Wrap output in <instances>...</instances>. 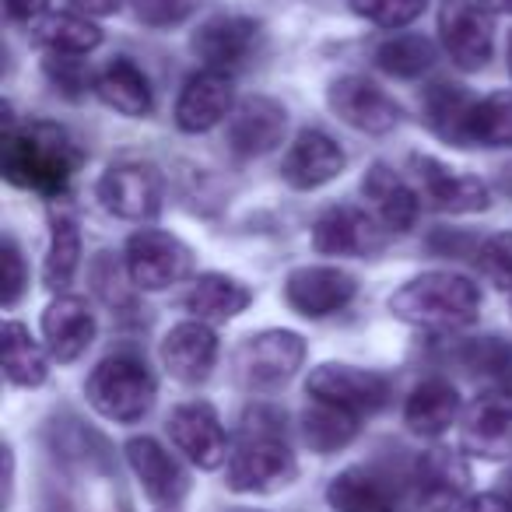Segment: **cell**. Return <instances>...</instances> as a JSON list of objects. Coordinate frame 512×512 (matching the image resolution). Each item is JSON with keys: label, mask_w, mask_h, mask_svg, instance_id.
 Segmentation results:
<instances>
[{"label": "cell", "mask_w": 512, "mask_h": 512, "mask_svg": "<svg viewBox=\"0 0 512 512\" xmlns=\"http://www.w3.org/2000/svg\"><path fill=\"white\" fill-rule=\"evenodd\" d=\"M4 179L36 193H60L81 165V148L57 123L18 127L11 106H4Z\"/></svg>", "instance_id": "obj_1"}, {"label": "cell", "mask_w": 512, "mask_h": 512, "mask_svg": "<svg viewBox=\"0 0 512 512\" xmlns=\"http://www.w3.org/2000/svg\"><path fill=\"white\" fill-rule=\"evenodd\" d=\"M299 463L288 449L285 432L278 428V414L256 407L246 414L239 446L228 453L225 484L239 495H267L295 481Z\"/></svg>", "instance_id": "obj_2"}, {"label": "cell", "mask_w": 512, "mask_h": 512, "mask_svg": "<svg viewBox=\"0 0 512 512\" xmlns=\"http://www.w3.org/2000/svg\"><path fill=\"white\" fill-rule=\"evenodd\" d=\"M390 313L421 330H463L481 313V292L453 271H425L390 295Z\"/></svg>", "instance_id": "obj_3"}, {"label": "cell", "mask_w": 512, "mask_h": 512, "mask_svg": "<svg viewBox=\"0 0 512 512\" xmlns=\"http://www.w3.org/2000/svg\"><path fill=\"white\" fill-rule=\"evenodd\" d=\"M85 397L106 421L134 425L148 418V411L155 407V379L144 369V362L130 355H113L95 365L85 383Z\"/></svg>", "instance_id": "obj_4"}, {"label": "cell", "mask_w": 512, "mask_h": 512, "mask_svg": "<svg viewBox=\"0 0 512 512\" xmlns=\"http://www.w3.org/2000/svg\"><path fill=\"white\" fill-rule=\"evenodd\" d=\"M127 278L141 292H165L193 271V253L183 239L158 228H141L127 239Z\"/></svg>", "instance_id": "obj_5"}, {"label": "cell", "mask_w": 512, "mask_h": 512, "mask_svg": "<svg viewBox=\"0 0 512 512\" xmlns=\"http://www.w3.org/2000/svg\"><path fill=\"white\" fill-rule=\"evenodd\" d=\"M306 362V341L295 330H264L246 337L235 351V372L249 390H274Z\"/></svg>", "instance_id": "obj_6"}, {"label": "cell", "mask_w": 512, "mask_h": 512, "mask_svg": "<svg viewBox=\"0 0 512 512\" xmlns=\"http://www.w3.org/2000/svg\"><path fill=\"white\" fill-rule=\"evenodd\" d=\"M102 207L123 221H151L162 211L165 183L162 172L148 162H120L102 172L95 183Z\"/></svg>", "instance_id": "obj_7"}, {"label": "cell", "mask_w": 512, "mask_h": 512, "mask_svg": "<svg viewBox=\"0 0 512 512\" xmlns=\"http://www.w3.org/2000/svg\"><path fill=\"white\" fill-rule=\"evenodd\" d=\"M264 50V25L246 15H218L204 22L193 36V53L211 71L235 74L249 67Z\"/></svg>", "instance_id": "obj_8"}, {"label": "cell", "mask_w": 512, "mask_h": 512, "mask_svg": "<svg viewBox=\"0 0 512 512\" xmlns=\"http://www.w3.org/2000/svg\"><path fill=\"white\" fill-rule=\"evenodd\" d=\"M442 50L460 71H481L495 53V29L477 0H446L439 11Z\"/></svg>", "instance_id": "obj_9"}, {"label": "cell", "mask_w": 512, "mask_h": 512, "mask_svg": "<svg viewBox=\"0 0 512 512\" xmlns=\"http://www.w3.org/2000/svg\"><path fill=\"white\" fill-rule=\"evenodd\" d=\"M467 491V463L453 449H428L414 463L407 481V512H449L463 502Z\"/></svg>", "instance_id": "obj_10"}, {"label": "cell", "mask_w": 512, "mask_h": 512, "mask_svg": "<svg viewBox=\"0 0 512 512\" xmlns=\"http://www.w3.org/2000/svg\"><path fill=\"white\" fill-rule=\"evenodd\" d=\"M306 393L316 400H330L337 407H348L355 414H376L390 404V379L372 369L327 362L309 372Z\"/></svg>", "instance_id": "obj_11"}, {"label": "cell", "mask_w": 512, "mask_h": 512, "mask_svg": "<svg viewBox=\"0 0 512 512\" xmlns=\"http://www.w3.org/2000/svg\"><path fill=\"white\" fill-rule=\"evenodd\" d=\"M460 446L481 460L512 453V390H484L460 414Z\"/></svg>", "instance_id": "obj_12"}, {"label": "cell", "mask_w": 512, "mask_h": 512, "mask_svg": "<svg viewBox=\"0 0 512 512\" xmlns=\"http://www.w3.org/2000/svg\"><path fill=\"white\" fill-rule=\"evenodd\" d=\"M327 102L341 123H348L358 134H390L400 123V106L362 74H344L327 88Z\"/></svg>", "instance_id": "obj_13"}, {"label": "cell", "mask_w": 512, "mask_h": 512, "mask_svg": "<svg viewBox=\"0 0 512 512\" xmlns=\"http://www.w3.org/2000/svg\"><path fill=\"white\" fill-rule=\"evenodd\" d=\"M414 179H418V197L428 207L442 214H477L491 204L488 186L477 176H463V172L442 165L439 158L414 155Z\"/></svg>", "instance_id": "obj_14"}, {"label": "cell", "mask_w": 512, "mask_h": 512, "mask_svg": "<svg viewBox=\"0 0 512 512\" xmlns=\"http://www.w3.org/2000/svg\"><path fill=\"white\" fill-rule=\"evenodd\" d=\"M169 439L200 470H218L221 463H228L225 428H221V418L214 414V407L204 404V400L179 404L169 414Z\"/></svg>", "instance_id": "obj_15"}, {"label": "cell", "mask_w": 512, "mask_h": 512, "mask_svg": "<svg viewBox=\"0 0 512 512\" xmlns=\"http://www.w3.org/2000/svg\"><path fill=\"white\" fill-rule=\"evenodd\" d=\"M386 242V228L362 207L337 204L313 225V249L323 256H372Z\"/></svg>", "instance_id": "obj_16"}, {"label": "cell", "mask_w": 512, "mask_h": 512, "mask_svg": "<svg viewBox=\"0 0 512 512\" xmlns=\"http://www.w3.org/2000/svg\"><path fill=\"white\" fill-rule=\"evenodd\" d=\"M358 285L341 267H295L285 278V302L306 320L334 316L355 299Z\"/></svg>", "instance_id": "obj_17"}, {"label": "cell", "mask_w": 512, "mask_h": 512, "mask_svg": "<svg viewBox=\"0 0 512 512\" xmlns=\"http://www.w3.org/2000/svg\"><path fill=\"white\" fill-rule=\"evenodd\" d=\"M232 102H235L232 74L204 67L193 78H186L172 116H176V127L183 134H207V130H214L218 123H225L232 116Z\"/></svg>", "instance_id": "obj_18"}, {"label": "cell", "mask_w": 512, "mask_h": 512, "mask_svg": "<svg viewBox=\"0 0 512 512\" xmlns=\"http://www.w3.org/2000/svg\"><path fill=\"white\" fill-rule=\"evenodd\" d=\"M123 453H127L130 470H134V477L141 481L144 495L151 502L162 505V509H176L183 502L186 491H190V477L176 463V456L165 453L162 442L148 439V435H137V439H130L123 446Z\"/></svg>", "instance_id": "obj_19"}, {"label": "cell", "mask_w": 512, "mask_h": 512, "mask_svg": "<svg viewBox=\"0 0 512 512\" xmlns=\"http://www.w3.org/2000/svg\"><path fill=\"white\" fill-rule=\"evenodd\" d=\"M285 130H288V113L278 99H267V95H253L246 99L225 123V137H228V148L235 155H267L274 151L281 141H285Z\"/></svg>", "instance_id": "obj_20"}, {"label": "cell", "mask_w": 512, "mask_h": 512, "mask_svg": "<svg viewBox=\"0 0 512 512\" xmlns=\"http://www.w3.org/2000/svg\"><path fill=\"white\" fill-rule=\"evenodd\" d=\"M344 165L348 158L334 137H327L323 130H302L281 158V179L292 190H320L341 176Z\"/></svg>", "instance_id": "obj_21"}, {"label": "cell", "mask_w": 512, "mask_h": 512, "mask_svg": "<svg viewBox=\"0 0 512 512\" xmlns=\"http://www.w3.org/2000/svg\"><path fill=\"white\" fill-rule=\"evenodd\" d=\"M162 362L172 379L186 386H197L211 376L218 362V337L204 320H183L165 334Z\"/></svg>", "instance_id": "obj_22"}, {"label": "cell", "mask_w": 512, "mask_h": 512, "mask_svg": "<svg viewBox=\"0 0 512 512\" xmlns=\"http://www.w3.org/2000/svg\"><path fill=\"white\" fill-rule=\"evenodd\" d=\"M43 341L60 365L78 362L95 341V316L88 302L78 295H57L43 313Z\"/></svg>", "instance_id": "obj_23"}, {"label": "cell", "mask_w": 512, "mask_h": 512, "mask_svg": "<svg viewBox=\"0 0 512 512\" xmlns=\"http://www.w3.org/2000/svg\"><path fill=\"white\" fill-rule=\"evenodd\" d=\"M362 197L369 200V214L386 232H411L418 221L421 197L397 169L376 162L362 179Z\"/></svg>", "instance_id": "obj_24"}, {"label": "cell", "mask_w": 512, "mask_h": 512, "mask_svg": "<svg viewBox=\"0 0 512 512\" xmlns=\"http://www.w3.org/2000/svg\"><path fill=\"white\" fill-rule=\"evenodd\" d=\"M460 393L449 379L432 376L425 383H418L411 390L404 404V425L411 428L414 435H425V439H439L460 418Z\"/></svg>", "instance_id": "obj_25"}, {"label": "cell", "mask_w": 512, "mask_h": 512, "mask_svg": "<svg viewBox=\"0 0 512 512\" xmlns=\"http://www.w3.org/2000/svg\"><path fill=\"white\" fill-rule=\"evenodd\" d=\"M95 92L106 102L109 109H116L120 116H130V120H141V116H151L155 109V92H151V81L134 60L116 57L95 74Z\"/></svg>", "instance_id": "obj_26"}, {"label": "cell", "mask_w": 512, "mask_h": 512, "mask_svg": "<svg viewBox=\"0 0 512 512\" xmlns=\"http://www.w3.org/2000/svg\"><path fill=\"white\" fill-rule=\"evenodd\" d=\"M249 302H253V292H249L242 281L211 271V274H200V278H193L183 306H186V313H190L193 320L225 323V320H235L239 313H246Z\"/></svg>", "instance_id": "obj_27"}, {"label": "cell", "mask_w": 512, "mask_h": 512, "mask_svg": "<svg viewBox=\"0 0 512 512\" xmlns=\"http://www.w3.org/2000/svg\"><path fill=\"white\" fill-rule=\"evenodd\" d=\"M327 502L334 512H393L397 495L386 484V477L372 474L365 467H348L330 481Z\"/></svg>", "instance_id": "obj_28"}, {"label": "cell", "mask_w": 512, "mask_h": 512, "mask_svg": "<svg viewBox=\"0 0 512 512\" xmlns=\"http://www.w3.org/2000/svg\"><path fill=\"white\" fill-rule=\"evenodd\" d=\"M477 99L463 85H432L425 92V120L453 148H470V116Z\"/></svg>", "instance_id": "obj_29"}, {"label": "cell", "mask_w": 512, "mask_h": 512, "mask_svg": "<svg viewBox=\"0 0 512 512\" xmlns=\"http://www.w3.org/2000/svg\"><path fill=\"white\" fill-rule=\"evenodd\" d=\"M358 421H362V414L348 411V407L309 397L306 411H302V439L320 456L337 453L358 435Z\"/></svg>", "instance_id": "obj_30"}, {"label": "cell", "mask_w": 512, "mask_h": 512, "mask_svg": "<svg viewBox=\"0 0 512 512\" xmlns=\"http://www.w3.org/2000/svg\"><path fill=\"white\" fill-rule=\"evenodd\" d=\"M32 36L39 46H46V53H67V57H85L102 46V29L78 11H57V15L50 11L32 25Z\"/></svg>", "instance_id": "obj_31"}, {"label": "cell", "mask_w": 512, "mask_h": 512, "mask_svg": "<svg viewBox=\"0 0 512 512\" xmlns=\"http://www.w3.org/2000/svg\"><path fill=\"white\" fill-rule=\"evenodd\" d=\"M4 376H8V383L25 386V390L43 386L46 376H50L43 344L18 320L4 323Z\"/></svg>", "instance_id": "obj_32"}, {"label": "cell", "mask_w": 512, "mask_h": 512, "mask_svg": "<svg viewBox=\"0 0 512 512\" xmlns=\"http://www.w3.org/2000/svg\"><path fill=\"white\" fill-rule=\"evenodd\" d=\"M78 264H81L78 221L71 214H57L50 232V249H46V264H43V285L50 292H64L74 274H78Z\"/></svg>", "instance_id": "obj_33"}, {"label": "cell", "mask_w": 512, "mask_h": 512, "mask_svg": "<svg viewBox=\"0 0 512 512\" xmlns=\"http://www.w3.org/2000/svg\"><path fill=\"white\" fill-rule=\"evenodd\" d=\"M376 64L393 78H421L435 64V46L432 39L418 36V32H400V36H390L376 46Z\"/></svg>", "instance_id": "obj_34"}, {"label": "cell", "mask_w": 512, "mask_h": 512, "mask_svg": "<svg viewBox=\"0 0 512 512\" xmlns=\"http://www.w3.org/2000/svg\"><path fill=\"white\" fill-rule=\"evenodd\" d=\"M470 148H512V92L477 99L470 116Z\"/></svg>", "instance_id": "obj_35"}, {"label": "cell", "mask_w": 512, "mask_h": 512, "mask_svg": "<svg viewBox=\"0 0 512 512\" xmlns=\"http://www.w3.org/2000/svg\"><path fill=\"white\" fill-rule=\"evenodd\" d=\"M351 11L365 22L379 25V29H407L411 22H418L425 15L428 0H348Z\"/></svg>", "instance_id": "obj_36"}, {"label": "cell", "mask_w": 512, "mask_h": 512, "mask_svg": "<svg viewBox=\"0 0 512 512\" xmlns=\"http://www.w3.org/2000/svg\"><path fill=\"white\" fill-rule=\"evenodd\" d=\"M467 365L481 372L488 390H512V351L495 337H484L467 351Z\"/></svg>", "instance_id": "obj_37"}, {"label": "cell", "mask_w": 512, "mask_h": 512, "mask_svg": "<svg viewBox=\"0 0 512 512\" xmlns=\"http://www.w3.org/2000/svg\"><path fill=\"white\" fill-rule=\"evenodd\" d=\"M474 264L498 292H509L512 295V232H498L488 235V239L477 246L474 253Z\"/></svg>", "instance_id": "obj_38"}, {"label": "cell", "mask_w": 512, "mask_h": 512, "mask_svg": "<svg viewBox=\"0 0 512 512\" xmlns=\"http://www.w3.org/2000/svg\"><path fill=\"white\" fill-rule=\"evenodd\" d=\"M197 8L200 0H134L137 22L148 25V29H176Z\"/></svg>", "instance_id": "obj_39"}, {"label": "cell", "mask_w": 512, "mask_h": 512, "mask_svg": "<svg viewBox=\"0 0 512 512\" xmlns=\"http://www.w3.org/2000/svg\"><path fill=\"white\" fill-rule=\"evenodd\" d=\"M0 267H4V309H15L25 285H29V271H25L22 249H18V242L11 235L4 239V249H0Z\"/></svg>", "instance_id": "obj_40"}, {"label": "cell", "mask_w": 512, "mask_h": 512, "mask_svg": "<svg viewBox=\"0 0 512 512\" xmlns=\"http://www.w3.org/2000/svg\"><path fill=\"white\" fill-rule=\"evenodd\" d=\"M46 74L57 81V88L64 92H78L88 81V67L78 57H67V53H46Z\"/></svg>", "instance_id": "obj_41"}, {"label": "cell", "mask_w": 512, "mask_h": 512, "mask_svg": "<svg viewBox=\"0 0 512 512\" xmlns=\"http://www.w3.org/2000/svg\"><path fill=\"white\" fill-rule=\"evenodd\" d=\"M4 15H8L11 22L32 25L50 15V0H4Z\"/></svg>", "instance_id": "obj_42"}, {"label": "cell", "mask_w": 512, "mask_h": 512, "mask_svg": "<svg viewBox=\"0 0 512 512\" xmlns=\"http://www.w3.org/2000/svg\"><path fill=\"white\" fill-rule=\"evenodd\" d=\"M453 512H512V505L505 502L498 491H484V495H470L456 505Z\"/></svg>", "instance_id": "obj_43"}, {"label": "cell", "mask_w": 512, "mask_h": 512, "mask_svg": "<svg viewBox=\"0 0 512 512\" xmlns=\"http://www.w3.org/2000/svg\"><path fill=\"white\" fill-rule=\"evenodd\" d=\"M71 4L78 15H88V18H106L123 8V0H71Z\"/></svg>", "instance_id": "obj_44"}, {"label": "cell", "mask_w": 512, "mask_h": 512, "mask_svg": "<svg viewBox=\"0 0 512 512\" xmlns=\"http://www.w3.org/2000/svg\"><path fill=\"white\" fill-rule=\"evenodd\" d=\"M477 4H481L488 15H509L512 11V0H477Z\"/></svg>", "instance_id": "obj_45"}, {"label": "cell", "mask_w": 512, "mask_h": 512, "mask_svg": "<svg viewBox=\"0 0 512 512\" xmlns=\"http://www.w3.org/2000/svg\"><path fill=\"white\" fill-rule=\"evenodd\" d=\"M498 495H502L505 502L512 505V467L505 470V474H502V481H498Z\"/></svg>", "instance_id": "obj_46"}, {"label": "cell", "mask_w": 512, "mask_h": 512, "mask_svg": "<svg viewBox=\"0 0 512 512\" xmlns=\"http://www.w3.org/2000/svg\"><path fill=\"white\" fill-rule=\"evenodd\" d=\"M505 60H509V78H512V32H509V46H505Z\"/></svg>", "instance_id": "obj_47"}, {"label": "cell", "mask_w": 512, "mask_h": 512, "mask_svg": "<svg viewBox=\"0 0 512 512\" xmlns=\"http://www.w3.org/2000/svg\"><path fill=\"white\" fill-rule=\"evenodd\" d=\"M232 512H256V509H232Z\"/></svg>", "instance_id": "obj_48"}]
</instances>
